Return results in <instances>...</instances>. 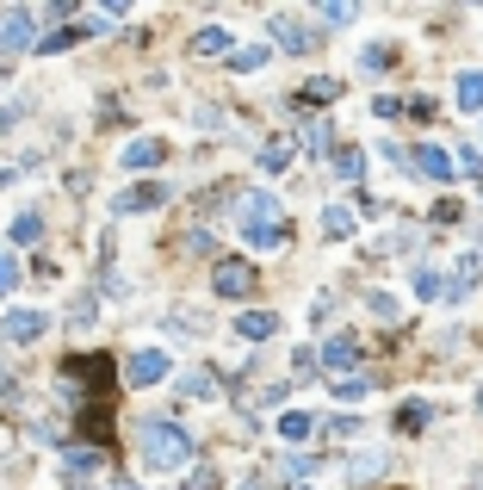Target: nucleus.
Listing matches in <instances>:
<instances>
[{
  "label": "nucleus",
  "instance_id": "obj_32",
  "mask_svg": "<svg viewBox=\"0 0 483 490\" xmlns=\"http://www.w3.org/2000/svg\"><path fill=\"white\" fill-rule=\"evenodd\" d=\"M186 255H211V230H186Z\"/></svg>",
  "mask_w": 483,
  "mask_h": 490
},
{
  "label": "nucleus",
  "instance_id": "obj_24",
  "mask_svg": "<svg viewBox=\"0 0 483 490\" xmlns=\"http://www.w3.org/2000/svg\"><path fill=\"white\" fill-rule=\"evenodd\" d=\"M329 125H322V118H310V125H304V149H310V155H329Z\"/></svg>",
  "mask_w": 483,
  "mask_h": 490
},
{
  "label": "nucleus",
  "instance_id": "obj_25",
  "mask_svg": "<svg viewBox=\"0 0 483 490\" xmlns=\"http://www.w3.org/2000/svg\"><path fill=\"white\" fill-rule=\"evenodd\" d=\"M267 56H273L267 44H242V50H236V69H242V75H254L261 63H267Z\"/></svg>",
  "mask_w": 483,
  "mask_h": 490
},
{
  "label": "nucleus",
  "instance_id": "obj_4",
  "mask_svg": "<svg viewBox=\"0 0 483 490\" xmlns=\"http://www.w3.org/2000/svg\"><path fill=\"white\" fill-rule=\"evenodd\" d=\"M168 366H173V360L162 348H137L131 360H124V385H137V391L162 385V379H168Z\"/></svg>",
  "mask_w": 483,
  "mask_h": 490
},
{
  "label": "nucleus",
  "instance_id": "obj_2",
  "mask_svg": "<svg viewBox=\"0 0 483 490\" xmlns=\"http://www.w3.org/2000/svg\"><path fill=\"white\" fill-rule=\"evenodd\" d=\"M137 447H143V465H186L192 459V428H180V422H143L137 428Z\"/></svg>",
  "mask_w": 483,
  "mask_h": 490
},
{
  "label": "nucleus",
  "instance_id": "obj_11",
  "mask_svg": "<svg viewBox=\"0 0 483 490\" xmlns=\"http://www.w3.org/2000/svg\"><path fill=\"white\" fill-rule=\"evenodd\" d=\"M168 155V143L162 137H137V143H124V168H155Z\"/></svg>",
  "mask_w": 483,
  "mask_h": 490
},
{
  "label": "nucleus",
  "instance_id": "obj_30",
  "mask_svg": "<svg viewBox=\"0 0 483 490\" xmlns=\"http://www.w3.org/2000/svg\"><path fill=\"white\" fill-rule=\"evenodd\" d=\"M415 298H440V274H434V267L415 274Z\"/></svg>",
  "mask_w": 483,
  "mask_h": 490
},
{
  "label": "nucleus",
  "instance_id": "obj_27",
  "mask_svg": "<svg viewBox=\"0 0 483 490\" xmlns=\"http://www.w3.org/2000/svg\"><path fill=\"white\" fill-rule=\"evenodd\" d=\"M186 397L211 404V397H217V379H211V373H192V379H186Z\"/></svg>",
  "mask_w": 483,
  "mask_h": 490
},
{
  "label": "nucleus",
  "instance_id": "obj_3",
  "mask_svg": "<svg viewBox=\"0 0 483 490\" xmlns=\"http://www.w3.org/2000/svg\"><path fill=\"white\" fill-rule=\"evenodd\" d=\"M254 280H261V274H254L248 261H236V255L211 267V292H217V298H248V292H254Z\"/></svg>",
  "mask_w": 483,
  "mask_h": 490
},
{
  "label": "nucleus",
  "instance_id": "obj_22",
  "mask_svg": "<svg viewBox=\"0 0 483 490\" xmlns=\"http://www.w3.org/2000/svg\"><path fill=\"white\" fill-rule=\"evenodd\" d=\"M37 236H44V217L37 211H19L13 217V243H37Z\"/></svg>",
  "mask_w": 483,
  "mask_h": 490
},
{
  "label": "nucleus",
  "instance_id": "obj_16",
  "mask_svg": "<svg viewBox=\"0 0 483 490\" xmlns=\"http://www.w3.org/2000/svg\"><path fill=\"white\" fill-rule=\"evenodd\" d=\"M458 105H465V112H483V69L458 75Z\"/></svg>",
  "mask_w": 483,
  "mask_h": 490
},
{
  "label": "nucleus",
  "instance_id": "obj_5",
  "mask_svg": "<svg viewBox=\"0 0 483 490\" xmlns=\"http://www.w3.org/2000/svg\"><path fill=\"white\" fill-rule=\"evenodd\" d=\"M0 50H37L32 13H25V6H6V13H0Z\"/></svg>",
  "mask_w": 483,
  "mask_h": 490
},
{
  "label": "nucleus",
  "instance_id": "obj_15",
  "mask_svg": "<svg viewBox=\"0 0 483 490\" xmlns=\"http://www.w3.org/2000/svg\"><path fill=\"white\" fill-rule=\"evenodd\" d=\"M230 50V32L223 25H205V32H192V56H223Z\"/></svg>",
  "mask_w": 483,
  "mask_h": 490
},
{
  "label": "nucleus",
  "instance_id": "obj_8",
  "mask_svg": "<svg viewBox=\"0 0 483 490\" xmlns=\"http://www.w3.org/2000/svg\"><path fill=\"white\" fill-rule=\"evenodd\" d=\"M50 323H44V311H6V323H0V335L6 342H37Z\"/></svg>",
  "mask_w": 483,
  "mask_h": 490
},
{
  "label": "nucleus",
  "instance_id": "obj_19",
  "mask_svg": "<svg viewBox=\"0 0 483 490\" xmlns=\"http://www.w3.org/2000/svg\"><path fill=\"white\" fill-rule=\"evenodd\" d=\"M304 100H310V105H329V100H341V81H335V75H316L310 87H304Z\"/></svg>",
  "mask_w": 483,
  "mask_h": 490
},
{
  "label": "nucleus",
  "instance_id": "obj_1",
  "mask_svg": "<svg viewBox=\"0 0 483 490\" xmlns=\"http://www.w3.org/2000/svg\"><path fill=\"white\" fill-rule=\"evenodd\" d=\"M236 224H242V243L248 248H279L285 243V211H279L273 193H242L236 199Z\"/></svg>",
  "mask_w": 483,
  "mask_h": 490
},
{
  "label": "nucleus",
  "instance_id": "obj_23",
  "mask_svg": "<svg viewBox=\"0 0 483 490\" xmlns=\"http://www.w3.org/2000/svg\"><path fill=\"white\" fill-rule=\"evenodd\" d=\"M478 274H483V261L478 255H465V261H458V280H452V298H465V292L478 285Z\"/></svg>",
  "mask_w": 483,
  "mask_h": 490
},
{
  "label": "nucleus",
  "instance_id": "obj_34",
  "mask_svg": "<svg viewBox=\"0 0 483 490\" xmlns=\"http://www.w3.org/2000/svg\"><path fill=\"white\" fill-rule=\"evenodd\" d=\"M310 366H316V354H310V348L291 354V373H298V379H310Z\"/></svg>",
  "mask_w": 483,
  "mask_h": 490
},
{
  "label": "nucleus",
  "instance_id": "obj_29",
  "mask_svg": "<svg viewBox=\"0 0 483 490\" xmlns=\"http://www.w3.org/2000/svg\"><path fill=\"white\" fill-rule=\"evenodd\" d=\"M322 25H353V6H347V0H329V6H322Z\"/></svg>",
  "mask_w": 483,
  "mask_h": 490
},
{
  "label": "nucleus",
  "instance_id": "obj_14",
  "mask_svg": "<svg viewBox=\"0 0 483 490\" xmlns=\"http://www.w3.org/2000/svg\"><path fill=\"white\" fill-rule=\"evenodd\" d=\"M273 428H279V441H310V435H316V416H304V410H285Z\"/></svg>",
  "mask_w": 483,
  "mask_h": 490
},
{
  "label": "nucleus",
  "instance_id": "obj_26",
  "mask_svg": "<svg viewBox=\"0 0 483 490\" xmlns=\"http://www.w3.org/2000/svg\"><path fill=\"white\" fill-rule=\"evenodd\" d=\"M452 168H458L465 180H483V155H478V149H458V155H452Z\"/></svg>",
  "mask_w": 483,
  "mask_h": 490
},
{
  "label": "nucleus",
  "instance_id": "obj_9",
  "mask_svg": "<svg viewBox=\"0 0 483 490\" xmlns=\"http://www.w3.org/2000/svg\"><path fill=\"white\" fill-rule=\"evenodd\" d=\"M322 366H335V373H353V366H360V342H353V335H329V342H322Z\"/></svg>",
  "mask_w": 483,
  "mask_h": 490
},
{
  "label": "nucleus",
  "instance_id": "obj_28",
  "mask_svg": "<svg viewBox=\"0 0 483 490\" xmlns=\"http://www.w3.org/2000/svg\"><path fill=\"white\" fill-rule=\"evenodd\" d=\"M13 285H19V261H13V255H6V248H0V298H6V292H13Z\"/></svg>",
  "mask_w": 483,
  "mask_h": 490
},
{
  "label": "nucleus",
  "instance_id": "obj_20",
  "mask_svg": "<svg viewBox=\"0 0 483 490\" xmlns=\"http://www.w3.org/2000/svg\"><path fill=\"white\" fill-rule=\"evenodd\" d=\"M322 230H329L335 243H341V236H353V211H347V205H329V211H322Z\"/></svg>",
  "mask_w": 483,
  "mask_h": 490
},
{
  "label": "nucleus",
  "instance_id": "obj_7",
  "mask_svg": "<svg viewBox=\"0 0 483 490\" xmlns=\"http://www.w3.org/2000/svg\"><path fill=\"white\" fill-rule=\"evenodd\" d=\"M409 168L428 180H452V155L440 149V143H421V149H409Z\"/></svg>",
  "mask_w": 483,
  "mask_h": 490
},
{
  "label": "nucleus",
  "instance_id": "obj_12",
  "mask_svg": "<svg viewBox=\"0 0 483 490\" xmlns=\"http://www.w3.org/2000/svg\"><path fill=\"white\" fill-rule=\"evenodd\" d=\"M273 329H279L273 311H242V316H236V335H242V342H267Z\"/></svg>",
  "mask_w": 483,
  "mask_h": 490
},
{
  "label": "nucleus",
  "instance_id": "obj_13",
  "mask_svg": "<svg viewBox=\"0 0 483 490\" xmlns=\"http://www.w3.org/2000/svg\"><path fill=\"white\" fill-rule=\"evenodd\" d=\"M87 32H100V19H94V25H63V32L37 37V56H56V50H69V44H81Z\"/></svg>",
  "mask_w": 483,
  "mask_h": 490
},
{
  "label": "nucleus",
  "instance_id": "obj_33",
  "mask_svg": "<svg viewBox=\"0 0 483 490\" xmlns=\"http://www.w3.org/2000/svg\"><path fill=\"white\" fill-rule=\"evenodd\" d=\"M186 490H217V472H211V465H199V472L186 478Z\"/></svg>",
  "mask_w": 483,
  "mask_h": 490
},
{
  "label": "nucleus",
  "instance_id": "obj_6",
  "mask_svg": "<svg viewBox=\"0 0 483 490\" xmlns=\"http://www.w3.org/2000/svg\"><path fill=\"white\" fill-rule=\"evenodd\" d=\"M273 44H279V50H291V56H304V50H316V32H304V19L279 13V19H273Z\"/></svg>",
  "mask_w": 483,
  "mask_h": 490
},
{
  "label": "nucleus",
  "instance_id": "obj_17",
  "mask_svg": "<svg viewBox=\"0 0 483 490\" xmlns=\"http://www.w3.org/2000/svg\"><path fill=\"white\" fill-rule=\"evenodd\" d=\"M360 175H366V149H335V180L353 186Z\"/></svg>",
  "mask_w": 483,
  "mask_h": 490
},
{
  "label": "nucleus",
  "instance_id": "obj_31",
  "mask_svg": "<svg viewBox=\"0 0 483 490\" xmlns=\"http://www.w3.org/2000/svg\"><path fill=\"white\" fill-rule=\"evenodd\" d=\"M335 391H341V397H366V391H372V379H360V373H347V379H335Z\"/></svg>",
  "mask_w": 483,
  "mask_h": 490
},
{
  "label": "nucleus",
  "instance_id": "obj_10",
  "mask_svg": "<svg viewBox=\"0 0 483 490\" xmlns=\"http://www.w3.org/2000/svg\"><path fill=\"white\" fill-rule=\"evenodd\" d=\"M105 465V447H63V472L69 478H87V472H100Z\"/></svg>",
  "mask_w": 483,
  "mask_h": 490
},
{
  "label": "nucleus",
  "instance_id": "obj_18",
  "mask_svg": "<svg viewBox=\"0 0 483 490\" xmlns=\"http://www.w3.org/2000/svg\"><path fill=\"white\" fill-rule=\"evenodd\" d=\"M162 199H168V186H131L118 199V211H143V205H162Z\"/></svg>",
  "mask_w": 483,
  "mask_h": 490
},
{
  "label": "nucleus",
  "instance_id": "obj_21",
  "mask_svg": "<svg viewBox=\"0 0 483 490\" xmlns=\"http://www.w3.org/2000/svg\"><path fill=\"white\" fill-rule=\"evenodd\" d=\"M428 416H434L428 404H403V410H397V428H403V435H421V428H428Z\"/></svg>",
  "mask_w": 483,
  "mask_h": 490
}]
</instances>
